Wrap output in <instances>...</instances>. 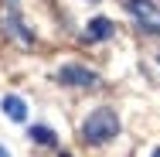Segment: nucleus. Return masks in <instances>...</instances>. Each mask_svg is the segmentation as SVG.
<instances>
[{"instance_id": "1", "label": "nucleus", "mask_w": 160, "mask_h": 157, "mask_svg": "<svg viewBox=\"0 0 160 157\" xmlns=\"http://www.w3.org/2000/svg\"><path fill=\"white\" fill-rule=\"evenodd\" d=\"M119 133V120H116V113L112 109H96V113H89L85 116V123H82V137L89 140V144H109L112 137Z\"/></svg>"}, {"instance_id": "2", "label": "nucleus", "mask_w": 160, "mask_h": 157, "mask_svg": "<svg viewBox=\"0 0 160 157\" xmlns=\"http://www.w3.org/2000/svg\"><path fill=\"white\" fill-rule=\"evenodd\" d=\"M126 10L136 17V24L150 34H160V7L153 0H126Z\"/></svg>"}, {"instance_id": "3", "label": "nucleus", "mask_w": 160, "mask_h": 157, "mask_svg": "<svg viewBox=\"0 0 160 157\" xmlns=\"http://www.w3.org/2000/svg\"><path fill=\"white\" fill-rule=\"evenodd\" d=\"M58 82L62 86H78V89H89V86H96L99 75L92 72V68H85V65H62L58 68Z\"/></svg>"}, {"instance_id": "4", "label": "nucleus", "mask_w": 160, "mask_h": 157, "mask_svg": "<svg viewBox=\"0 0 160 157\" xmlns=\"http://www.w3.org/2000/svg\"><path fill=\"white\" fill-rule=\"evenodd\" d=\"M112 34H116V24H112L109 17H92V21L85 24V38H82V41L99 44V41H109Z\"/></svg>"}, {"instance_id": "5", "label": "nucleus", "mask_w": 160, "mask_h": 157, "mask_svg": "<svg viewBox=\"0 0 160 157\" xmlns=\"http://www.w3.org/2000/svg\"><path fill=\"white\" fill-rule=\"evenodd\" d=\"M7 28L17 34V41H21V44H34V34L28 31L24 24H21V10H17V0H10V3H7Z\"/></svg>"}, {"instance_id": "6", "label": "nucleus", "mask_w": 160, "mask_h": 157, "mask_svg": "<svg viewBox=\"0 0 160 157\" xmlns=\"http://www.w3.org/2000/svg\"><path fill=\"white\" fill-rule=\"evenodd\" d=\"M0 106H3V113H7L14 123H24V120H28V106H24V99H21V96H3V102H0Z\"/></svg>"}, {"instance_id": "7", "label": "nucleus", "mask_w": 160, "mask_h": 157, "mask_svg": "<svg viewBox=\"0 0 160 157\" xmlns=\"http://www.w3.org/2000/svg\"><path fill=\"white\" fill-rule=\"evenodd\" d=\"M28 137H31L34 144H44V147H55V144H58V137H55L48 126H31V130H28Z\"/></svg>"}, {"instance_id": "8", "label": "nucleus", "mask_w": 160, "mask_h": 157, "mask_svg": "<svg viewBox=\"0 0 160 157\" xmlns=\"http://www.w3.org/2000/svg\"><path fill=\"white\" fill-rule=\"evenodd\" d=\"M150 157H160V147H153V154H150Z\"/></svg>"}, {"instance_id": "9", "label": "nucleus", "mask_w": 160, "mask_h": 157, "mask_svg": "<svg viewBox=\"0 0 160 157\" xmlns=\"http://www.w3.org/2000/svg\"><path fill=\"white\" fill-rule=\"evenodd\" d=\"M0 157H10V154H7V150H3V147H0Z\"/></svg>"}]
</instances>
